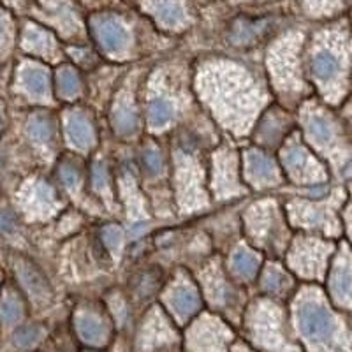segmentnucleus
<instances>
[{
  "label": "nucleus",
  "instance_id": "1",
  "mask_svg": "<svg viewBox=\"0 0 352 352\" xmlns=\"http://www.w3.org/2000/svg\"><path fill=\"white\" fill-rule=\"evenodd\" d=\"M296 320L301 335L307 340L326 351L329 349L331 352H344V349L338 347L340 344L338 322L324 305L317 301H305L298 307Z\"/></svg>",
  "mask_w": 352,
  "mask_h": 352
},
{
  "label": "nucleus",
  "instance_id": "2",
  "mask_svg": "<svg viewBox=\"0 0 352 352\" xmlns=\"http://www.w3.org/2000/svg\"><path fill=\"white\" fill-rule=\"evenodd\" d=\"M94 32H96L97 41L100 46L109 53L122 52L127 44V32L124 30L120 23L109 20V18H102L94 23Z\"/></svg>",
  "mask_w": 352,
  "mask_h": 352
},
{
  "label": "nucleus",
  "instance_id": "3",
  "mask_svg": "<svg viewBox=\"0 0 352 352\" xmlns=\"http://www.w3.org/2000/svg\"><path fill=\"white\" fill-rule=\"evenodd\" d=\"M312 72L320 83H329V81L336 80L342 74L340 56L333 52H328V50L319 52L314 56Z\"/></svg>",
  "mask_w": 352,
  "mask_h": 352
},
{
  "label": "nucleus",
  "instance_id": "4",
  "mask_svg": "<svg viewBox=\"0 0 352 352\" xmlns=\"http://www.w3.org/2000/svg\"><path fill=\"white\" fill-rule=\"evenodd\" d=\"M169 303H171V308L182 320L190 319V317H192L194 314H197V310L201 308L199 296H197V292L190 287L176 289L171 296H169Z\"/></svg>",
  "mask_w": 352,
  "mask_h": 352
},
{
  "label": "nucleus",
  "instance_id": "5",
  "mask_svg": "<svg viewBox=\"0 0 352 352\" xmlns=\"http://www.w3.org/2000/svg\"><path fill=\"white\" fill-rule=\"evenodd\" d=\"M76 329L81 338L90 345H100L108 338V329L102 324V320L92 314H85V316L78 317Z\"/></svg>",
  "mask_w": 352,
  "mask_h": 352
},
{
  "label": "nucleus",
  "instance_id": "6",
  "mask_svg": "<svg viewBox=\"0 0 352 352\" xmlns=\"http://www.w3.org/2000/svg\"><path fill=\"white\" fill-rule=\"evenodd\" d=\"M67 132L72 144H76L78 148L81 150L90 148L94 144V141H96L92 125H90V122H88L83 115H80V113H74V115L69 116Z\"/></svg>",
  "mask_w": 352,
  "mask_h": 352
},
{
  "label": "nucleus",
  "instance_id": "7",
  "mask_svg": "<svg viewBox=\"0 0 352 352\" xmlns=\"http://www.w3.org/2000/svg\"><path fill=\"white\" fill-rule=\"evenodd\" d=\"M152 11L166 27H178L185 21V9L178 0H153Z\"/></svg>",
  "mask_w": 352,
  "mask_h": 352
},
{
  "label": "nucleus",
  "instance_id": "8",
  "mask_svg": "<svg viewBox=\"0 0 352 352\" xmlns=\"http://www.w3.org/2000/svg\"><path fill=\"white\" fill-rule=\"evenodd\" d=\"M331 291L336 300L352 308V264H344L335 270L331 276Z\"/></svg>",
  "mask_w": 352,
  "mask_h": 352
},
{
  "label": "nucleus",
  "instance_id": "9",
  "mask_svg": "<svg viewBox=\"0 0 352 352\" xmlns=\"http://www.w3.org/2000/svg\"><path fill=\"white\" fill-rule=\"evenodd\" d=\"M16 272L18 275H20L21 284L25 285V289H27L32 296L43 298L48 294V284H46V280H44V276L41 275L39 270H36L34 266H30V264L23 263L18 264Z\"/></svg>",
  "mask_w": 352,
  "mask_h": 352
},
{
  "label": "nucleus",
  "instance_id": "10",
  "mask_svg": "<svg viewBox=\"0 0 352 352\" xmlns=\"http://www.w3.org/2000/svg\"><path fill=\"white\" fill-rule=\"evenodd\" d=\"M248 173L257 180H272L275 178V166L272 160L261 152H250L247 155Z\"/></svg>",
  "mask_w": 352,
  "mask_h": 352
},
{
  "label": "nucleus",
  "instance_id": "11",
  "mask_svg": "<svg viewBox=\"0 0 352 352\" xmlns=\"http://www.w3.org/2000/svg\"><path fill=\"white\" fill-rule=\"evenodd\" d=\"M56 88L62 97H74L81 92V80L71 67H62L56 74Z\"/></svg>",
  "mask_w": 352,
  "mask_h": 352
},
{
  "label": "nucleus",
  "instance_id": "12",
  "mask_svg": "<svg viewBox=\"0 0 352 352\" xmlns=\"http://www.w3.org/2000/svg\"><path fill=\"white\" fill-rule=\"evenodd\" d=\"M257 268H259V261L247 250H240L232 257V270L243 278H252L257 273Z\"/></svg>",
  "mask_w": 352,
  "mask_h": 352
},
{
  "label": "nucleus",
  "instance_id": "13",
  "mask_svg": "<svg viewBox=\"0 0 352 352\" xmlns=\"http://www.w3.org/2000/svg\"><path fill=\"white\" fill-rule=\"evenodd\" d=\"M173 118V108L168 100L155 99L150 104L148 109V122L152 127H162Z\"/></svg>",
  "mask_w": 352,
  "mask_h": 352
},
{
  "label": "nucleus",
  "instance_id": "14",
  "mask_svg": "<svg viewBox=\"0 0 352 352\" xmlns=\"http://www.w3.org/2000/svg\"><path fill=\"white\" fill-rule=\"evenodd\" d=\"M23 83L28 92L43 96L48 90V74L41 69H27L23 74Z\"/></svg>",
  "mask_w": 352,
  "mask_h": 352
},
{
  "label": "nucleus",
  "instance_id": "15",
  "mask_svg": "<svg viewBox=\"0 0 352 352\" xmlns=\"http://www.w3.org/2000/svg\"><path fill=\"white\" fill-rule=\"evenodd\" d=\"M308 131L314 136V140L319 141V143H329L333 140V134H335L331 122H328L322 116H314L308 124Z\"/></svg>",
  "mask_w": 352,
  "mask_h": 352
},
{
  "label": "nucleus",
  "instance_id": "16",
  "mask_svg": "<svg viewBox=\"0 0 352 352\" xmlns=\"http://www.w3.org/2000/svg\"><path fill=\"white\" fill-rule=\"evenodd\" d=\"M284 166L294 176H300L308 168V157L301 148H289L284 153Z\"/></svg>",
  "mask_w": 352,
  "mask_h": 352
},
{
  "label": "nucleus",
  "instance_id": "17",
  "mask_svg": "<svg viewBox=\"0 0 352 352\" xmlns=\"http://www.w3.org/2000/svg\"><path fill=\"white\" fill-rule=\"evenodd\" d=\"M23 317V308L14 298H4L0 301V319L4 320L6 324H12Z\"/></svg>",
  "mask_w": 352,
  "mask_h": 352
},
{
  "label": "nucleus",
  "instance_id": "18",
  "mask_svg": "<svg viewBox=\"0 0 352 352\" xmlns=\"http://www.w3.org/2000/svg\"><path fill=\"white\" fill-rule=\"evenodd\" d=\"M28 132L30 136L37 141H50L55 134V127H53V122L48 118H34L30 124H28Z\"/></svg>",
  "mask_w": 352,
  "mask_h": 352
},
{
  "label": "nucleus",
  "instance_id": "19",
  "mask_svg": "<svg viewBox=\"0 0 352 352\" xmlns=\"http://www.w3.org/2000/svg\"><path fill=\"white\" fill-rule=\"evenodd\" d=\"M41 336H43V329L39 326H25L18 329L14 335V344L21 349H30L41 340Z\"/></svg>",
  "mask_w": 352,
  "mask_h": 352
},
{
  "label": "nucleus",
  "instance_id": "20",
  "mask_svg": "<svg viewBox=\"0 0 352 352\" xmlns=\"http://www.w3.org/2000/svg\"><path fill=\"white\" fill-rule=\"evenodd\" d=\"M115 129L120 134H131L136 131V116L131 111H120L115 116Z\"/></svg>",
  "mask_w": 352,
  "mask_h": 352
},
{
  "label": "nucleus",
  "instance_id": "21",
  "mask_svg": "<svg viewBox=\"0 0 352 352\" xmlns=\"http://www.w3.org/2000/svg\"><path fill=\"white\" fill-rule=\"evenodd\" d=\"M287 278L278 272H270L264 278V287L270 292H275V294H282L287 289Z\"/></svg>",
  "mask_w": 352,
  "mask_h": 352
},
{
  "label": "nucleus",
  "instance_id": "22",
  "mask_svg": "<svg viewBox=\"0 0 352 352\" xmlns=\"http://www.w3.org/2000/svg\"><path fill=\"white\" fill-rule=\"evenodd\" d=\"M102 241L108 248H116L122 243V231L116 226H108L102 229Z\"/></svg>",
  "mask_w": 352,
  "mask_h": 352
},
{
  "label": "nucleus",
  "instance_id": "23",
  "mask_svg": "<svg viewBox=\"0 0 352 352\" xmlns=\"http://www.w3.org/2000/svg\"><path fill=\"white\" fill-rule=\"evenodd\" d=\"M157 284H159V280H157V275H150V273H146V275H144L143 278L140 280L138 292H140L141 296H150L152 292H155Z\"/></svg>",
  "mask_w": 352,
  "mask_h": 352
},
{
  "label": "nucleus",
  "instance_id": "24",
  "mask_svg": "<svg viewBox=\"0 0 352 352\" xmlns=\"http://www.w3.org/2000/svg\"><path fill=\"white\" fill-rule=\"evenodd\" d=\"M143 162L152 173H157L162 168V159H160L159 152H155V150H146L143 155Z\"/></svg>",
  "mask_w": 352,
  "mask_h": 352
},
{
  "label": "nucleus",
  "instance_id": "25",
  "mask_svg": "<svg viewBox=\"0 0 352 352\" xmlns=\"http://www.w3.org/2000/svg\"><path fill=\"white\" fill-rule=\"evenodd\" d=\"M60 178L65 185H69V187H71V185L76 184L78 178H80V175H78V171L72 168V166L64 164L60 168Z\"/></svg>",
  "mask_w": 352,
  "mask_h": 352
},
{
  "label": "nucleus",
  "instance_id": "26",
  "mask_svg": "<svg viewBox=\"0 0 352 352\" xmlns=\"http://www.w3.org/2000/svg\"><path fill=\"white\" fill-rule=\"evenodd\" d=\"M6 27H8V18H6L4 12H0V36L6 32Z\"/></svg>",
  "mask_w": 352,
  "mask_h": 352
},
{
  "label": "nucleus",
  "instance_id": "27",
  "mask_svg": "<svg viewBox=\"0 0 352 352\" xmlns=\"http://www.w3.org/2000/svg\"><path fill=\"white\" fill-rule=\"evenodd\" d=\"M351 224H352V220H351Z\"/></svg>",
  "mask_w": 352,
  "mask_h": 352
}]
</instances>
